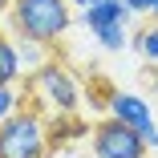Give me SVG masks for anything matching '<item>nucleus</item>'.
Instances as JSON below:
<instances>
[{"instance_id":"nucleus-1","label":"nucleus","mask_w":158,"mask_h":158,"mask_svg":"<svg viewBox=\"0 0 158 158\" xmlns=\"http://www.w3.org/2000/svg\"><path fill=\"white\" fill-rule=\"evenodd\" d=\"M8 24L16 41H37L45 49H53L73 24V8L69 0H12L8 4Z\"/></svg>"},{"instance_id":"nucleus-2","label":"nucleus","mask_w":158,"mask_h":158,"mask_svg":"<svg viewBox=\"0 0 158 158\" xmlns=\"http://www.w3.org/2000/svg\"><path fill=\"white\" fill-rule=\"evenodd\" d=\"M24 89H28V106L41 110L45 118H53V114H77L81 110V85H77V77H73V69L65 65V61L49 57L41 69L28 73Z\"/></svg>"},{"instance_id":"nucleus-3","label":"nucleus","mask_w":158,"mask_h":158,"mask_svg":"<svg viewBox=\"0 0 158 158\" xmlns=\"http://www.w3.org/2000/svg\"><path fill=\"white\" fill-rule=\"evenodd\" d=\"M0 158H53L45 114L33 106H20L0 122Z\"/></svg>"},{"instance_id":"nucleus-4","label":"nucleus","mask_w":158,"mask_h":158,"mask_svg":"<svg viewBox=\"0 0 158 158\" xmlns=\"http://www.w3.org/2000/svg\"><path fill=\"white\" fill-rule=\"evenodd\" d=\"M89 150H93V158H146L142 138L114 118H102L89 130Z\"/></svg>"},{"instance_id":"nucleus-5","label":"nucleus","mask_w":158,"mask_h":158,"mask_svg":"<svg viewBox=\"0 0 158 158\" xmlns=\"http://www.w3.org/2000/svg\"><path fill=\"white\" fill-rule=\"evenodd\" d=\"M106 110H110V118H114V122L130 126L134 134H142L146 126H154V110H150V102H146V98H138V93H114Z\"/></svg>"},{"instance_id":"nucleus-6","label":"nucleus","mask_w":158,"mask_h":158,"mask_svg":"<svg viewBox=\"0 0 158 158\" xmlns=\"http://www.w3.org/2000/svg\"><path fill=\"white\" fill-rule=\"evenodd\" d=\"M45 130H49V154H57L73 138H89V122L81 114H53V118H45Z\"/></svg>"},{"instance_id":"nucleus-7","label":"nucleus","mask_w":158,"mask_h":158,"mask_svg":"<svg viewBox=\"0 0 158 158\" xmlns=\"http://www.w3.org/2000/svg\"><path fill=\"white\" fill-rule=\"evenodd\" d=\"M81 24L89 28H106V24H130V8L122 4V0H102V4H89L81 8Z\"/></svg>"},{"instance_id":"nucleus-8","label":"nucleus","mask_w":158,"mask_h":158,"mask_svg":"<svg viewBox=\"0 0 158 158\" xmlns=\"http://www.w3.org/2000/svg\"><path fill=\"white\" fill-rule=\"evenodd\" d=\"M20 73V57H16V41L8 33H0V85H16Z\"/></svg>"},{"instance_id":"nucleus-9","label":"nucleus","mask_w":158,"mask_h":158,"mask_svg":"<svg viewBox=\"0 0 158 158\" xmlns=\"http://www.w3.org/2000/svg\"><path fill=\"white\" fill-rule=\"evenodd\" d=\"M130 45L142 53V61H146V65H158V20L142 24L138 33H134V41H130Z\"/></svg>"},{"instance_id":"nucleus-10","label":"nucleus","mask_w":158,"mask_h":158,"mask_svg":"<svg viewBox=\"0 0 158 158\" xmlns=\"http://www.w3.org/2000/svg\"><path fill=\"white\" fill-rule=\"evenodd\" d=\"M93 37L106 53H122L130 45V24H106V28H93Z\"/></svg>"},{"instance_id":"nucleus-11","label":"nucleus","mask_w":158,"mask_h":158,"mask_svg":"<svg viewBox=\"0 0 158 158\" xmlns=\"http://www.w3.org/2000/svg\"><path fill=\"white\" fill-rule=\"evenodd\" d=\"M16 57H20V73H33V69H41L45 61H49V49L37 45V41H16Z\"/></svg>"},{"instance_id":"nucleus-12","label":"nucleus","mask_w":158,"mask_h":158,"mask_svg":"<svg viewBox=\"0 0 158 158\" xmlns=\"http://www.w3.org/2000/svg\"><path fill=\"white\" fill-rule=\"evenodd\" d=\"M24 102H20V93H16V85H0V122H4L8 114H16Z\"/></svg>"},{"instance_id":"nucleus-13","label":"nucleus","mask_w":158,"mask_h":158,"mask_svg":"<svg viewBox=\"0 0 158 158\" xmlns=\"http://www.w3.org/2000/svg\"><path fill=\"white\" fill-rule=\"evenodd\" d=\"M126 8H130V16H150V0H122Z\"/></svg>"},{"instance_id":"nucleus-14","label":"nucleus","mask_w":158,"mask_h":158,"mask_svg":"<svg viewBox=\"0 0 158 158\" xmlns=\"http://www.w3.org/2000/svg\"><path fill=\"white\" fill-rule=\"evenodd\" d=\"M146 81H150V89L158 93V65H146Z\"/></svg>"},{"instance_id":"nucleus-15","label":"nucleus","mask_w":158,"mask_h":158,"mask_svg":"<svg viewBox=\"0 0 158 158\" xmlns=\"http://www.w3.org/2000/svg\"><path fill=\"white\" fill-rule=\"evenodd\" d=\"M69 4H77V8H89V4H102V0H69Z\"/></svg>"},{"instance_id":"nucleus-16","label":"nucleus","mask_w":158,"mask_h":158,"mask_svg":"<svg viewBox=\"0 0 158 158\" xmlns=\"http://www.w3.org/2000/svg\"><path fill=\"white\" fill-rule=\"evenodd\" d=\"M150 20H158V0H150Z\"/></svg>"},{"instance_id":"nucleus-17","label":"nucleus","mask_w":158,"mask_h":158,"mask_svg":"<svg viewBox=\"0 0 158 158\" xmlns=\"http://www.w3.org/2000/svg\"><path fill=\"white\" fill-rule=\"evenodd\" d=\"M8 4H12V0H0V16H4V12H8Z\"/></svg>"},{"instance_id":"nucleus-18","label":"nucleus","mask_w":158,"mask_h":158,"mask_svg":"<svg viewBox=\"0 0 158 158\" xmlns=\"http://www.w3.org/2000/svg\"><path fill=\"white\" fill-rule=\"evenodd\" d=\"M0 33H4V16H0Z\"/></svg>"}]
</instances>
